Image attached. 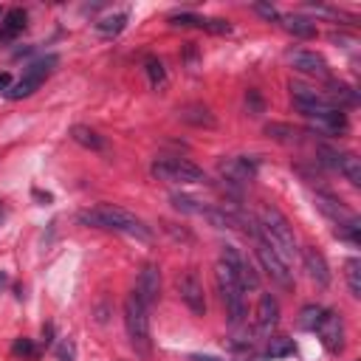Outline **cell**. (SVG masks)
<instances>
[{
  "label": "cell",
  "mask_w": 361,
  "mask_h": 361,
  "mask_svg": "<svg viewBox=\"0 0 361 361\" xmlns=\"http://www.w3.org/2000/svg\"><path fill=\"white\" fill-rule=\"evenodd\" d=\"M221 175L226 180H232V184H246V180H251L257 175V164L246 155L226 158V161H221Z\"/></svg>",
  "instance_id": "cell-13"
},
{
  "label": "cell",
  "mask_w": 361,
  "mask_h": 361,
  "mask_svg": "<svg viewBox=\"0 0 361 361\" xmlns=\"http://www.w3.org/2000/svg\"><path fill=\"white\" fill-rule=\"evenodd\" d=\"M339 172L350 180L353 187H361V161H358L353 152H341V158H339Z\"/></svg>",
  "instance_id": "cell-21"
},
{
  "label": "cell",
  "mask_w": 361,
  "mask_h": 361,
  "mask_svg": "<svg viewBox=\"0 0 361 361\" xmlns=\"http://www.w3.org/2000/svg\"><path fill=\"white\" fill-rule=\"evenodd\" d=\"M4 282H6V277H4V274H0V285H4Z\"/></svg>",
  "instance_id": "cell-40"
},
{
  "label": "cell",
  "mask_w": 361,
  "mask_h": 361,
  "mask_svg": "<svg viewBox=\"0 0 361 361\" xmlns=\"http://www.w3.org/2000/svg\"><path fill=\"white\" fill-rule=\"evenodd\" d=\"M254 240H257V249H254V251H257L260 265L268 271V277H271L280 288L291 291V288H294V274L288 271V263H285V260H280V257L271 251V246H268V243H263L260 237H254Z\"/></svg>",
  "instance_id": "cell-8"
},
{
  "label": "cell",
  "mask_w": 361,
  "mask_h": 361,
  "mask_svg": "<svg viewBox=\"0 0 361 361\" xmlns=\"http://www.w3.org/2000/svg\"><path fill=\"white\" fill-rule=\"evenodd\" d=\"M192 361H218V358H212V355H192Z\"/></svg>",
  "instance_id": "cell-38"
},
{
  "label": "cell",
  "mask_w": 361,
  "mask_h": 361,
  "mask_svg": "<svg viewBox=\"0 0 361 361\" xmlns=\"http://www.w3.org/2000/svg\"><path fill=\"white\" fill-rule=\"evenodd\" d=\"M257 237H260L263 243H268L271 251H274L280 260H285V263H294V257L299 254L296 237H294V226L288 223V218H285L277 206H263V209H260Z\"/></svg>",
  "instance_id": "cell-2"
},
{
  "label": "cell",
  "mask_w": 361,
  "mask_h": 361,
  "mask_svg": "<svg viewBox=\"0 0 361 361\" xmlns=\"http://www.w3.org/2000/svg\"><path fill=\"white\" fill-rule=\"evenodd\" d=\"M333 96H336V99H344V102H350V105H355V102H358V96H355L347 85H341V82H339V85H333Z\"/></svg>",
  "instance_id": "cell-33"
},
{
  "label": "cell",
  "mask_w": 361,
  "mask_h": 361,
  "mask_svg": "<svg viewBox=\"0 0 361 361\" xmlns=\"http://www.w3.org/2000/svg\"><path fill=\"white\" fill-rule=\"evenodd\" d=\"M268 358H282V355H291L294 353V341L291 339H285V336H277V339H271L268 341Z\"/></svg>",
  "instance_id": "cell-28"
},
{
  "label": "cell",
  "mask_w": 361,
  "mask_h": 361,
  "mask_svg": "<svg viewBox=\"0 0 361 361\" xmlns=\"http://www.w3.org/2000/svg\"><path fill=\"white\" fill-rule=\"evenodd\" d=\"M57 63H60V60H57L54 54H51V57H43V60H37V63H32V65L26 68L23 79L15 82V85L6 91V96H9V99H26V96H32V93L48 79V74L54 71Z\"/></svg>",
  "instance_id": "cell-6"
},
{
  "label": "cell",
  "mask_w": 361,
  "mask_h": 361,
  "mask_svg": "<svg viewBox=\"0 0 361 361\" xmlns=\"http://www.w3.org/2000/svg\"><path fill=\"white\" fill-rule=\"evenodd\" d=\"M285 20V29L294 34V37H313L316 34V23H310L308 18H299V15H291V18H282Z\"/></svg>",
  "instance_id": "cell-23"
},
{
  "label": "cell",
  "mask_w": 361,
  "mask_h": 361,
  "mask_svg": "<svg viewBox=\"0 0 361 361\" xmlns=\"http://www.w3.org/2000/svg\"><path fill=\"white\" fill-rule=\"evenodd\" d=\"M150 172L152 178L169 180V184H204L206 180V172L187 158H155Z\"/></svg>",
  "instance_id": "cell-5"
},
{
  "label": "cell",
  "mask_w": 361,
  "mask_h": 361,
  "mask_svg": "<svg viewBox=\"0 0 361 361\" xmlns=\"http://www.w3.org/2000/svg\"><path fill=\"white\" fill-rule=\"evenodd\" d=\"M124 330H127V339H130V347L136 350V355L150 358L152 355L150 316L136 294H127V299H124Z\"/></svg>",
  "instance_id": "cell-3"
},
{
  "label": "cell",
  "mask_w": 361,
  "mask_h": 361,
  "mask_svg": "<svg viewBox=\"0 0 361 361\" xmlns=\"http://www.w3.org/2000/svg\"><path fill=\"white\" fill-rule=\"evenodd\" d=\"M144 308H152L158 305L161 299V271L155 265H144L141 274H138V282H136V291H133Z\"/></svg>",
  "instance_id": "cell-11"
},
{
  "label": "cell",
  "mask_w": 361,
  "mask_h": 361,
  "mask_svg": "<svg viewBox=\"0 0 361 361\" xmlns=\"http://www.w3.org/2000/svg\"><path fill=\"white\" fill-rule=\"evenodd\" d=\"M12 353L20 355V358H34V355H37V347L32 344V339H18V341L12 344Z\"/></svg>",
  "instance_id": "cell-32"
},
{
  "label": "cell",
  "mask_w": 361,
  "mask_h": 361,
  "mask_svg": "<svg viewBox=\"0 0 361 361\" xmlns=\"http://www.w3.org/2000/svg\"><path fill=\"white\" fill-rule=\"evenodd\" d=\"M79 223L85 226H93V229H107V232H119V235H127V237H136V240H144L150 243L152 240V232L150 226L136 218L133 212L122 209V206H110V204H99L93 209H85L77 215Z\"/></svg>",
  "instance_id": "cell-1"
},
{
  "label": "cell",
  "mask_w": 361,
  "mask_h": 361,
  "mask_svg": "<svg viewBox=\"0 0 361 361\" xmlns=\"http://www.w3.org/2000/svg\"><path fill=\"white\" fill-rule=\"evenodd\" d=\"M4 215H6V209H4V204H0V221H4Z\"/></svg>",
  "instance_id": "cell-39"
},
{
  "label": "cell",
  "mask_w": 361,
  "mask_h": 361,
  "mask_svg": "<svg viewBox=\"0 0 361 361\" xmlns=\"http://www.w3.org/2000/svg\"><path fill=\"white\" fill-rule=\"evenodd\" d=\"M180 119L190 122V124H198V127H215V116L209 113V107L204 105H190L180 110Z\"/></svg>",
  "instance_id": "cell-22"
},
{
  "label": "cell",
  "mask_w": 361,
  "mask_h": 361,
  "mask_svg": "<svg viewBox=\"0 0 361 361\" xmlns=\"http://www.w3.org/2000/svg\"><path fill=\"white\" fill-rule=\"evenodd\" d=\"M169 23H172V26H195V29H204V32H212V34H229V32H232V23H229V20H221V18H201V15H190V12L169 15Z\"/></svg>",
  "instance_id": "cell-12"
},
{
  "label": "cell",
  "mask_w": 361,
  "mask_h": 361,
  "mask_svg": "<svg viewBox=\"0 0 361 361\" xmlns=\"http://www.w3.org/2000/svg\"><path fill=\"white\" fill-rule=\"evenodd\" d=\"M71 138H74L79 147H85V150H105V138H102L96 130L85 127V124H74V127H71Z\"/></svg>",
  "instance_id": "cell-18"
},
{
  "label": "cell",
  "mask_w": 361,
  "mask_h": 361,
  "mask_svg": "<svg viewBox=\"0 0 361 361\" xmlns=\"http://www.w3.org/2000/svg\"><path fill=\"white\" fill-rule=\"evenodd\" d=\"M344 277H347L350 294H353V296H361V260L350 257V260L344 263Z\"/></svg>",
  "instance_id": "cell-25"
},
{
  "label": "cell",
  "mask_w": 361,
  "mask_h": 361,
  "mask_svg": "<svg viewBox=\"0 0 361 361\" xmlns=\"http://www.w3.org/2000/svg\"><path fill=\"white\" fill-rule=\"evenodd\" d=\"M316 333H319V339H322V344H324L327 353H341L344 350V322H341L339 313L324 310Z\"/></svg>",
  "instance_id": "cell-10"
},
{
  "label": "cell",
  "mask_w": 361,
  "mask_h": 361,
  "mask_svg": "<svg viewBox=\"0 0 361 361\" xmlns=\"http://www.w3.org/2000/svg\"><path fill=\"white\" fill-rule=\"evenodd\" d=\"M316 206H319V209H322V212H324L330 221H336V226H339V223H347V221L353 218V215H350V212H347V209H344V206H341L336 198L322 195V192L316 195Z\"/></svg>",
  "instance_id": "cell-19"
},
{
  "label": "cell",
  "mask_w": 361,
  "mask_h": 361,
  "mask_svg": "<svg viewBox=\"0 0 361 361\" xmlns=\"http://www.w3.org/2000/svg\"><path fill=\"white\" fill-rule=\"evenodd\" d=\"M124 26H127V15H124V12H119V15H107V18H102V20L96 23V32H99V34H105V37H116Z\"/></svg>",
  "instance_id": "cell-24"
},
{
  "label": "cell",
  "mask_w": 361,
  "mask_h": 361,
  "mask_svg": "<svg viewBox=\"0 0 361 361\" xmlns=\"http://www.w3.org/2000/svg\"><path fill=\"white\" fill-rule=\"evenodd\" d=\"M339 158H341V152L339 150H333V147H319V161L324 164V166H330V169H339Z\"/></svg>",
  "instance_id": "cell-31"
},
{
  "label": "cell",
  "mask_w": 361,
  "mask_h": 361,
  "mask_svg": "<svg viewBox=\"0 0 361 361\" xmlns=\"http://www.w3.org/2000/svg\"><path fill=\"white\" fill-rule=\"evenodd\" d=\"M265 133H268L271 138H277V141H296V130L288 127V124H268Z\"/></svg>",
  "instance_id": "cell-30"
},
{
  "label": "cell",
  "mask_w": 361,
  "mask_h": 361,
  "mask_svg": "<svg viewBox=\"0 0 361 361\" xmlns=\"http://www.w3.org/2000/svg\"><path fill=\"white\" fill-rule=\"evenodd\" d=\"M246 105L254 110V116H257V113H263V99H260V93H257V91H249V96H246Z\"/></svg>",
  "instance_id": "cell-36"
},
{
  "label": "cell",
  "mask_w": 361,
  "mask_h": 361,
  "mask_svg": "<svg viewBox=\"0 0 361 361\" xmlns=\"http://www.w3.org/2000/svg\"><path fill=\"white\" fill-rule=\"evenodd\" d=\"M178 294H180V299H184V305L195 313V316H204L206 313V296H204V282H201V277L190 268V271H184L178 277Z\"/></svg>",
  "instance_id": "cell-9"
},
{
  "label": "cell",
  "mask_w": 361,
  "mask_h": 361,
  "mask_svg": "<svg viewBox=\"0 0 361 361\" xmlns=\"http://www.w3.org/2000/svg\"><path fill=\"white\" fill-rule=\"evenodd\" d=\"M254 12L260 18H265V20H280V12L274 6H268V4H254Z\"/></svg>",
  "instance_id": "cell-35"
},
{
  "label": "cell",
  "mask_w": 361,
  "mask_h": 361,
  "mask_svg": "<svg viewBox=\"0 0 361 361\" xmlns=\"http://www.w3.org/2000/svg\"><path fill=\"white\" fill-rule=\"evenodd\" d=\"M277 324H280V302L271 294H263L257 302V330L271 333Z\"/></svg>",
  "instance_id": "cell-16"
},
{
  "label": "cell",
  "mask_w": 361,
  "mask_h": 361,
  "mask_svg": "<svg viewBox=\"0 0 361 361\" xmlns=\"http://www.w3.org/2000/svg\"><path fill=\"white\" fill-rule=\"evenodd\" d=\"M215 282H218V291H221V299L226 305V316L232 324H240L243 316H246V291L240 288V282L235 280V274L229 271L226 263H218L215 268Z\"/></svg>",
  "instance_id": "cell-4"
},
{
  "label": "cell",
  "mask_w": 361,
  "mask_h": 361,
  "mask_svg": "<svg viewBox=\"0 0 361 361\" xmlns=\"http://www.w3.org/2000/svg\"><path fill=\"white\" fill-rule=\"evenodd\" d=\"M221 263H226L229 265V271L235 274V280L240 282V288L243 291H257L260 288V277H257V271L251 268V263L235 249V246H223V251H221Z\"/></svg>",
  "instance_id": "cell-7"
},
{
  "label": "cell",
  "mask_w": 361,
  "mask_h": 361,
  "mask_svg": "<svg viewBox=\"0 0 361 361\" xmlns=\"http://www.w3.org/2000/svg\"><path fill=\"white\" fill-rule=\"evenodd\" d=\"M302 260H305V268H308V274L316 285H322V288L330 285V268H327V260L319 249H313V246L302 249Z\"/></svg>",
  "instance_id": "cell-15"
},
{
  "label": "cell",
  "mask_w": 361,
  "mask_h": 361,
  "mask_svg": "<svg viewBox=\"0 0 361 361\" xmlns=\"http://www.w3.org/2000/svg\"><path fill=\"white\" fill-rule=\"evenodd\" d=\"M322 316H324V308L322 305H305L299 310V327L302 330H316L319 322H322Z\"/></svg>",
  "instance_id": "cell-26"
},
{
  "label": "cell",
  "mask_w": 361,
  "mask_h": 361,
  "mask_svg": "<svg viewBox=\"0 0 361 361\" xmlns=\"http://www.w3.org/2000/svg\"><path fill=\"white\" fill-rule=\"evenodd\" d=\"M74 353H77L74 350V341L71 339H63V344L57 347V358L60 361H74Z\"/></svg>",
  "instance_id": "cell-34"
},
{
  "label": "cell",
  "mask_w": 361,
  "mask_h": 361,
  "mask_svg": "<svg viewBox=\"0 0 361 361\" xmlns=\"http://www.w3.org/2000/svg\"><path fill=\"white\" fill-rule=\"evenodd\" d=\"M144 68H147V77H150L152 88H164V85H166V68H164V63H161V60L147 57Z\"/></svg>",
  "instance_id": "cell-27"
},
{
  "label": "cell",
  "mask_w": 361,
  "mask_h": 361,
  "mask_svg": "<svg viewBox=\"0 0 361 361\" xmlns=\"http://www.w3.org/2000/svg\"><path fill=\"white\" fill-rule=\"evenodd\" d=\"M172 206L178 212H187V215H204V206L190 195H172Z\"/></svg>",
  "instance_id": "cell-29"
},
{
  "label": "cell",
  "mask_w": 361,
  "mask_h": 361,
  "mask_svg": "<svg viewBox=\"0 0 361 361\" xmlns=\"http://www.w3.org/2000/svg\"><path fill=\"white\" fill-rule=\"evenodd\" d=\"M288 60H291V65H294L296 71H302V74H310V77H327V63H324V57L316 54V51L296 48V51H291Z\"/></svg>",
  "instance_id": "cell-14"
},
{
  "label": "cell",
  "mask_w": 361,
  "mask_h": 361,
  "mask_svg": "<svg viewBox=\"0 0 361 361\" xmlns=\"http://www.w3.org/2000/svg\"><path fill=\"white\" fill-rule=\"evenodd\" d=\"M291 96H294V105L299 107V113H308L310 107H319V105L327 102L319 91H313V88H308L302 82H291Z\"/></svg>",
  "instance_id": "cell-17"
},
{
  "label": "cell",
  "mask_w": 361,
  "mask_h": 361,
  "mask_svg": "<svg viewBox=\"0 0 361 361\" xmlns=\"http://www.w3.org/2000/svg\"><path fill=\"white\" fill-rule=\"evenodd\" d=\"M12 88V74H6V71H0V93H6Z\"/></svg>",
  "instance_id": "cell-37"
},
{
  "label": "cell",
  "mask_w": 361,
  "mask_h": 361,
  "mask_svg": "<svg viewBox=\"0 0 361 361\" xmlns=\"http://www.w3.org/2000/svg\"><path fill=\"white\" fill-rule=\"evenodd\" d=\"M26 12L23 9H9L6 15H4V23H0V37H15V34H20L23 29H26Z\"/></svg>",
  "instance_id": "cell-20"
}]
</instances>
